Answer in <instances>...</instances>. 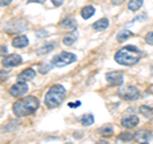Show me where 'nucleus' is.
Wrapping results in <instances>:
<instances>
[{
	"instance_id": "obj_16",
	"label": "nucleus",
	"mask_w": 153,
	"mask_h": 144,
	"mask_svg": "<svg viewBox=\"0 0 153 144\" xmlns=\"http://www.w3.org/2000/svg\"><path fill=\"white\" fill-rule=\"evenodd\" d=\"M76 37H78V35H76V30H75L73 33H70V35H68V36L64 37L63 44L66 45V46H71V45H73L74 42L76 41Z\"/></svg>"
},
{
	"instance_id": "obj_33",
	"label": "nucleus",
	"mask_w": 153,
	"mask_h": 144,
	"mask_svg": "<svg viewBox=\"0 0 153 144\" xmlns=\"http://www.w3.org/2000/svg\"><path fill=\"white\" fill-rule=\"evenodd\" d=\"M140 144H148V143H147V142H142Z\"/></svg>"
},
{
	"instance_id": "obj_25",
	"label": "nucleus",
	"mask_w": 153,
	"mask_h": 144,
	"mask_svg": "<svg viewBox=\"0 0 153 144\" xmlns=\"http://www.w3.org/2000/svg\"><path fill=\"white\" fill-rule=\"evenodd\" d=\"M52 65L54 64H50V63H47V64H42L41 66H40V73H42V74H45V73H47L51 68H52Z\"/></svg>"
},
{
	"instance_id": "obj_17",
	"label": "nucleus",
	"mask_w": 153,
	"mask_h": 144,
	"mask_svg": "<svg viewBox=\"0 0 153 144\" xmlns=\"http://www.w3.org/2000/svg\"><path fill=\"white\" fill-rule=\"evenodd\" d=\"M80 122H82L83 126H89V125H92V124L94 122L93 115H92V114H85V115H83V116L80 117Z\"/></svg>"
},
{
	"instance_id": "obj_4",
	"label": "nucleus",
	"mask_w": 153,
	"mask_h": 144,
	"mask_svg": "<svg viewBox=\"0 0 153 144\" xmlns=\"http://www.w3.org/2000/svg\"><path fill=\"white\" fill-rule=\"evenodd\" d=\"M75 60H76V56L74 54H71V52H61V54L56 55L52 59V64H54V66H57V68H63L65 65L74 63Z\"/></svg>"
},
{
	"instance_id": "obj_34",
	"label": "nucleus",
	"mask_w": 153,
	"mask_h": 144,
	"mask_svg": "<svg viewBox=\"0 0 153 144\" xmlns=\"http://www.w3.org/2000/svg\"><path fill=\"white\" fill-rule=\"evenodd\" d=\"M65 144H71V143H65Z\"/></svg>"
},
{
	"instance_id": "obj_22",
	"label": "nucleus",
	"mask_w": 153,
	"mask_h": 144,
	"mask_svg": "<svg viewBox=\"0 0 153 144\" xmlns=\"http://www.w3.org/2000/svg\"><path fill=\"white\" fill-rule=\"evenodd\" d=\"M133 36V33L130 32V31H126V30H123V31H120L117 33V36H116V38H117V41L119 42H124L125 40H128L129 37H131Z\"/></svg>"
},
{
	"instance_id": "obj_15",
	"label": "nucleus",
	"mask_w": 153,
	"mask_h": 144,
	"mask_svg": "<svg viewBox=\"0 0 153 144\" xmlns=\"http://www.w3.org/2000/svg\"><path fill=\"white\" fill-rule=\"evenodd\" d=\"M55 46H56V44L55 42H51V44H47V45H44L42 47H40V49L37 50V54L40 55V56H42V55H46V54H49L50 51H52L55 49Z\"/></svg>"
},
{
	"instance_id": "obj_24",
	"label": "nucleus",
	"mask_w": 153,
	"mask_h": 144,
	"mask_svg": "<svg viewBox=\"0 0 153 144\" xmlns=\"http://www.w3.org/2000/svg\"><path fill=\"white\" fill-rule=\"evenodd\" d=\"M119 139H120V140H124V142H130L134 139V135L131 133H121L120 135H119Z\"/></svg>"
},
{
	"instance_id": "obj_19",
	"label": "nucleus",
	"mask_w": 153,
	"mask_h": 144,
	"mask_svg": "<svg viewBox=\"0 0 153 144\" xmlns=\"http://www.w3.org/2000/svg\"><path fill=\"white\" fill-rule=\"evenodd\" d=\"M60 26L63 28H66V30H75V21L73 18H65L60 23Z\"/></svg>"
},
{
	"instance_id": "obj_26",
	"label": "nucleus",
	"mask_w": 153,
	"mask_h": 144,
	"mask_svg": "<svg viewBox=\"0 0 153 144\" xmlns=\"http://www.w3.org/2000/svg\"><path fill=\"white\" fill-rule=\"evenodd\" d=\"M146 41H147V44H149L153 46V32H149V33H147V36H146Z\"/></svg>"
},
{
	"instance_id": "obj_27",
	"label": "nucleus",
	"mask_w": 153,
	"mask_h": 144,
	"mask_svg": "<svg viewBox=\"0 0 153 144\" xmlns=\"http://www.w3.org/2000/svg\"><path fill=\"white\" fill-rule=\"evenodd\" d=\"M52 1V4H54V5H56V7H60L61 4L64 3V0H51Z\"/></svg>"
},
{
	"instance_id": "obj_9",
	"label": "nucleus",
	"mask_w": 153,
	"mask_h": 144,
	"mask_svg": "<svg viewBox=\"0 0 153 144\" xmlns=\"http://www.w3.org/2000/svg\"><path fill=\"white\" fill-rule=\"evenodd\" d=\"M1 63H3L4 66H7V68L17 66V65L22 64V57L19 55H17V54H12V55H8V56L4 57V59L1 60Z\"/></svg>"
},
{
	"instance_id": "obj_5",
	"label": "nucleus",
	"mask_w": 153,
	"mask_h": 144,
	"mask_svg": "<svg viewBox=\"0 0 153 144\" xmlns=\"http://www.w3.org/2000/svg\"><path fill=\"white\" fill-rule=\"evenodd\" d=\"M119 97L124 101H134L139 98V91L137 87H133V85H129L119 91Z\"/></svg>"
},
{
	"instance_id": "obj_10",
	"label": "nucleus",
	"mask_w": 153,
	"mask_h": 144,
	"mask_svg": "<svg viewBox=\"0 0 153 144\" xmlns=\"http://www.w3.org/2000/svg\"><path fill=\"white\" fill-rule=\"evenodd\" d=\"M138 124H139V119L135 115H131V116H128V117H124L121 120V125L124 128H128V129H133L135 128Z\"/></svg>"
},
{
	"instance_id": "obj_14",
	"label": "nucleus",
	"mask_w": 153,
	"mask_h": 144,
	"mask_svg": "<svg viewBox=\"0 0 153 144\" xmlns=\"http://www.w3.org/2000/svg\"><path fill=\"white\" fill-rule=\"evenodd\" d=\"M92 27H93V30H96V31H105L108 27V19H106V18L100 19V21L93 23Z\"/></svg>"
},
{
	"instance_id": "obj_29",
	"label": "nucleus",
	"mask_w": 153,
	"mask_h": 144,
	"mask_svg": "<svg viewBox=\"0 0 153 144\" xmlns=\"http://www.w3.org/2000/svg\"><path fill=\"white\" fill-rule=\"evenodd\" d=\"M78 106H80V102H79V101H76L75 103H69V107H78Z\"/></svg>"
},
{
	"instance_id": "obj_21",
	"label": "nucleus",
	"mask_w": 153,
	"mask_h": 144,
	"mask_svg": "<svg viewBox=\"0 0 153 144\" xmlns=\"http://www.w3.org/2000/svg\"><path fill=\"white\" fill-rule=\"evenodd\" d=\"M112 133H114V129L111 125H103L102 128L98 129V134L102 137H110L112 135Z\"/></svg>"
},
{
	"instance_id": "obj_12",
	"label": "nucleus",
	"mask_w": 153,
	"mask_h": 144,
	"mask_svg": "<svg viewBox=\"0 0 153 144\" xmlns=\"http://www.w3.org/2000/svg\"><path fill=\"white\" fill-rule=\"evenodd\" d=\"M151 138H152V134L148 130H139V131H137L135 134H134V139L140 140V142H148Z\"/></svg>"
},
{
	"instance_id": "obj_18",
	"label": "nucleus",
	"mask_w": 153,
	"mask_h": 144,
	"mask_svg": "<svg viewBox=\"0 0 153 144\" xmlns=\"http://www.w3.org/2000/svg\"><path fill=\"white\" fill-rule=\"evenodd\" d=\"M94 14V8L92 5H88V7H84L82 10H80V16H82L84 19H88L91 18Z\"/></svg>"
},
{
	"instance_id": "obj_28",
	"label": "nucleus",
	"mask_w": 153,
	"mask_h": 144,
	"mask_svg": "<svg viewBox=\"0 0 153 144\" xmlns=\"http://www.w3.org/2000/svg\"><path fill=\"white\" fill-rule=\"evenodd\" d=\"M13 1V0H1V7H7Z\"/></svg>"
},
{
	"instance_id": "obj_13",
	"label": "nucleus",
	"mask_w": 153,
	"mask_h": 144,
	"mask_svg": "<svg viewBox=\"0 0 153 144\" xmlns=\"http://www.w3.org/2000/svg\"><path fill=\"white\" fill-rule=\"evenodd\" d=\"M12 45L14 47H18V49H22V47H26L28 45V38L26 36H18L12 41Z\"/></svg>"
},
{
	"instance_id": "obj_8",
	"label": "nucleus",
	"mask_w": 153,
	"mask_h": 144,
	"mask_svg": "<svg viewBox=\"0 0 153 144\" xmlns=\"http://www.w3.org/2000/svg\"><path fill=\"white\" fill-rule=\"evenodd\" d=\"M106 80L110 85H121L124 82V75L120 71H111L106 74Z\"/></svg>"
},
{
	"instance_id": "obj_11",
	"label": "nucleus",
	"mask_w": 153,
	"mask_h": 144,
	"mask_svg": "<svg viewBox=\"0 0 153 144\" xmlns=\"http://www.w3.org/2000/svg\"><path fill=\"white\" fill-rule=\"evenodd\" d=\"M35 76H36V71L30 68V69L23 70L22 73H19L18 76H17V79H18V82H27V80L33 79Z\"/></svg>"
},
{
	"instance_id": "obj_1",
	"label": "nucleus",
	"mask_w": 153,
	"mask_h": 144,
	"mask_svg": "<svg viewBox=\"0 0 153 144\" xmlns=\"http://www.w3.org/2000/svg\"><path fill=\"white\" fill-rule=\"evenodd\" d=\"M40 106V102L36 97L33 96H28L26 98H22L17 101L16 103L13 105V112L16 114V116L18 117H25L28 116L36 111Z\"/></svg>"
},
{
	"instance_id": "obj_2",
	"label": "nucleus",
	"mask_w": 153,
	"mask_h": 144,
	"mask_svg": "<svg viewBox=\"0 0 153 144\" xmlns=\"http://www.w3.org/2000/svg\"><path fill=\"white\" fill-rule=\"evenodd\" d=\"M65 94H66L65 88L61 84L52 85L45 94V105L49 108H54L56 106H59L65 98Z\"/></svg>"
},
{
	"instance_id": "obj_23",
	"label": "nucleus",
	"mask_w": 153,
	"mask_h": 144,
	"mask_svg": "<svg viewBox=\"0 0 153 144\" xmlns=\"http://www.w3.org/2000/svg\"><path fill=\"white\" fill-rule=\"evenodd\" d=\"M139 112L143 115V116H146V117H148V119L153 117V108H152V107L140 106V107H139Z\"/></svg>"
},
{
	"instance_id": "obj_31",
	"label": "nucleus",
	"mask_w": 153,
	"mask_h": 144,
	"mask_svg": "<svg viewBox=\"0 0 153 144\" xmlns=\"http://www.w3.org/2000/svg\"><path fill=\"white\" fill-rule=\"evenodd\" d=\"M123 3V0H112V4H115V5H116V4H121Z\"/></svg>"
},
{
	"instance_id": "obj_3",
	"label": "nucleus",
	"mask_w": 153,
	"mask_h": 144,
	"mask_svg": "<svg viewBox=\"0 0 153 144\" xmlns=\"http://www.w3.org/2000/svg\"><path fill=\"white\" fill-rule=\"evenodd\" d=\"M139 59L140 57H139V54H138V52H133L130 50H126L125 47L115 54V60H116V63L125 65V66H130V65L137 64L138 61H139Z\"/></svg>"
},
{
	"instance_id": "obj_30",
	"label": "nucleus",
	"mask_w": 153,
	"mask_h": 144,
	"mask_svg": "<svg viewBox=\"0 0 153 144\" xmlns=\"http://www.w3.org/2000/svg\"><path fill=\"white\" fill-rule=\"evenodd\" d=\"M45 0H28V3H40V4H42Z\"/></svg>"
},
{
	"instance_id": "obj_32",
	"label": "nucleus",
	"mask_w": 153,
	"mask_h": 144,
	"mask_svg": "<svg viewBox=\"0 0 153 144\" xmlns=\"http://www.w3.org/2000/svg\"><path fill=\"white\" fill-rule=\"evenodd\" d=\"M97 144H108V143H107L106 140H98V142H97Z\"/></svg>"
},
{
	"instance_id": "obj_6",
	"label": "nucleus",
	"mask_w": 153,
	"mask_h": 144,
	"mask_svg": "<svg viewBox=\"0 0 153 144\" xmlns=\"http://www.w3.org/2000/svg\"><path fill=\"white\" fill-rule=\"evenodd\" d=\"M4 28H5L7 32H9V33H13V32L21 33V32H23L27 28V22L22 21V19H18V21H12V22H9Z\"/></svg>"
},
{
	"instance_id": "obj_20",
	"label": "nucleus",
	"mask_w": 153,
	"mask_h": 144,
	"mask_svg": "<svg viewBox=\"0 0 153 144\" xmlns=\"http://www.w3.org/2000/svg\"><path fill=\"white\" fill-rule=\"evenodd\" d=\"M143 1H144V0H130L128 7L131 12H137V10H139L140 7L143 5Z\"/></svg>"
},
{
	"instance_id": "obj_7",
	"label": "nucleus",
	"mask_w": 153,
	"mask_h": 144,
	"mask_svg": "<svg viewBox=\"0 0 153 144\" xmlns=\"http://www.w3.org/2000/svg\"><path fill=\"white\" fill-rule=\"evenodd\" d=\"M28 91V85L26 84V82H18L14 85H12L10 89H9V93L13 97H22L25 96Z\"/></svg>"
}]
</instances>
